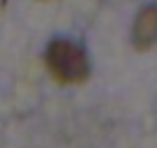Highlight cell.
I'll return each instance as SVG.
<instances>
[{
  "label": "cell",
  "instance_id": "6da1fadb",
  "mask_svg": "<svg viewBox=\"0 0 157 148\" xmlns=\"http://www.w3.org/2000/svg\"><path fill=\"white\" fill-rule=\"evenodd\" d=\"M44 60L53 79L60 84H81L90 74L88 53L83 51V46H78L72 40H65V37H56L46 46Z\"/></svg>",
  "mask_w": 157,
  "mask_h": 148
},
{
  "label": "cell",
  "instance_id": "7a4b0ae2",
  "mask_svg": "<svg viewBox=\"0 0 157 148\" xmlns=\"http://www.w3.org/2000/svg\"><path fill=\"white\" fill-rule=\"evenodd\" d=\"M132 37H134V46L141 51L150 49L157 42V5H146L136 14Z\"/></svg>",
  "mask_w": 157,
  "mask_h": 148
}]
</instances>
